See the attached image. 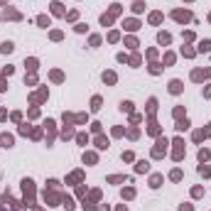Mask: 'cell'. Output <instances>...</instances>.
<instances>
[{"mask_svg": "<svg viewBox=\"0 0 211 211\" xmlns=\"http://www.w3.org/2000/svg\"><path fill=\"white\" fill-rule=\"evenodd\" d=\"M0 142H3V147H10V145H12V138H10V135H3Z\"/></svg>", "mask_w": 211, "mask_h": 211, "instance_id": "1", "label": "cell"}, {"mask_svg": "<svg viewBox=\"0 0 211 211\" xmlns=\"http://www.w3.org/2000/svg\"><path fill=\"white\" fill-rule=\"evenodd\" d=\"M3 52H5V54H7V52H12V44L5 42V44H3Z\"/></svg>", "mask_w": 211, "mask_h": 211, "instance_id": "2", "label": "cell"}]
</instances>
